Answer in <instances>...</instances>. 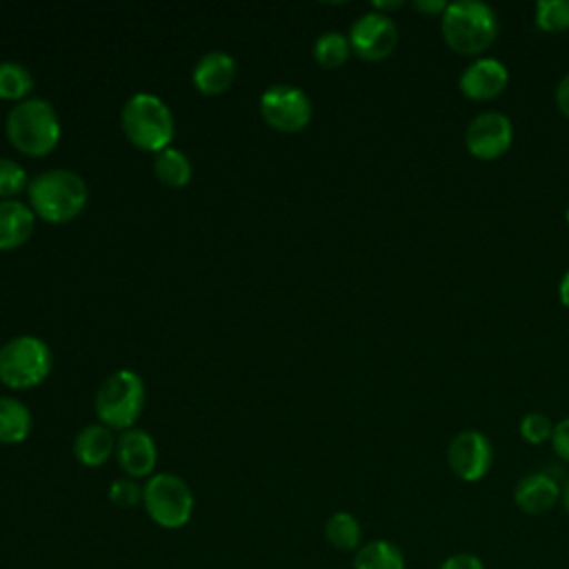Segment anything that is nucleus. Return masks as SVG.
<instances>
[{
  "mask_svg": "<svg viewBox=\"0 0 569 569\" xmlns=\"http://www.w3.org/2000/svg\"><path fill=\"white\" fill-rule=\"evenodd\" d=\"M440 29L453 53L478 56L493 44L498 36V18L485 2L458 0L447 4L440 16Z\"/></svg>",
  "mask_w": 569,
  "mask_h": 569,
  "instance_id": "nucleus-1",
  "label": "nucleus"
},
{
  "mask_svg": "<svg viewBox=\"0 0 569 569\" xmlns=\"http://www.w3.org/2000/svg\"><path fill=\"white\" fill-rule=\"evenodd\" d=\"M31 211L53 224L73 220L87 204V184L67 169H51L29 182Z\"/></svg>",
  "mask_w": 569,
  "mask_h": 569,
  "instance_id": "nucleus-2",
  "label": "nucleus"
},
{
  "mask_svg": "<svg viewBox=\"0 0 569 569\" xmlns=\"http://www.w3.org/2000/svg\"><path fill=\"white\" fill-rule=\"evenodd\" d=\"M9 142L24 156H47L60 140V122L47 100L29 98L18 102L7 116Z\"/></svg>",
  "mask_w": 569,
  "mask_h": 569,
  "instance_id": "nucleus-3",
  "label": "nucleus"
},
{
  "mask_svg": "<svg viewBox=\"0 0 569 569\" xmlns=\"http://www.w3.org/2000/svg\"><path fill=\"white\" fill-rule=\"evenodd\" d=\"M122 131L138 149L162 151L173 138V116L169 107L151 93H136L122 107Z\"/></svg>",
  "mask_w": 569,
  "mask_h": 569,
  "instance_id": "nucleus-4",
  "label": "nucleus"
},
{
  "mask_svg": "<svg viewBox=\"0 0 569 569\" xmlns=\"http://www.w3.org/2000/svg\"><path fill=\"white\" fill-rule=\"evenodd\" d=\"M144 407V385L138 373L120 369L111 373L96 393V413L104 427L129 429Z\"/></svg>",
  "mask_w": 569,
  "mask_h": 569,
  "instance_id": "nucleus-5",
  "label": "nucleus"
},
{
  "mask_svg": "<svg viewBox=\"0 0 569 569\" xmlns=\"http://www.w3.org/2000/svg\"><path fill=\"white\" fill-rule=\"evenodd\" d=\"M147 516L162 529H180L193 516V493L189 485L173 473H156L142 487Z\"/></svg>",
  "mask_w": 569,
  "mask_h": 569,
  "instance_id": "nucleus-6",
  "label": "nucleus"
},
{
  "mask_svg": "<svg viewBox=\"0 0 569 569\" xmlns=\"http://www.w3.org/2000/svg\"><path fill=\"white\" fill-rule=\"evenodd\" d=\"M51 371V351L36 336H18L0 347V380L11 389L42 382Z\"/></svg>",
  "mask_w": 569,
  "mask_h": 569,
  "instance_id": "nucleus-7",
  "label": "nucleus"
},
{
  "mask_svg": "<svg viewBox=\"0 0 569 569\" xmlns=\"http://www.w3.org/2000/svg\"><path fill=\"white\" fill-rule=\"evenodd\" d=\"M260 116L271 129L296 133L311 120V100L298 87L273 84L260 98Z\"/></svg>",
  "mask_w": 569,
  "mask_h": 569,
  "instance_id": "nucleus-8",
  "label": "nucleus"
},
{
  "mask_svg": "<svg viewBox=\"0 0 569 569\" xmlns=\"http://www.w3.org/2000/svg\"><path fill=\"white\" fill-rule=\"evenodd\" d=\"M349 44L351 51L362 60H385L393 53L398 44V27L387 13H365L351 24Z\"/></svg>",
  "mask_w": 569,
  "mask_h": 569,
  "instance_id": "nucleus-9",
  "label": "nucleus"
},
{
  "mask_svg": "<svg viewBox=\"0 0 569 569\" xmlns=\"http://www.w3.org/2000/svg\"><path fill=\"white\" fill-rule=\"evenodd\" d=\"M513 140L511 120L500 111L478 113L465 129V147L478 160H498Z\"/></svg>",
  "mask_w": 569,
  "mask_h": 569,
  "instance_id": "nucleus-10",
  "label": "nucleus"
},
{
  "mask_svg": "<svg viewBox=\"0 0 569 569\" xmlns=\"http://www.w3.org/2000/svg\"><path fill=\"white\" fill-rule=\"evenodd\" d=\"M447 462L453 476L465 482H476L485 478L493 462V449L489 438L476 429H465L456 433L447 449Z\"/></svg>",
  "mask_w": 569,
  "mask_h": 569,
  "instance_id": "nucleus-11",
  "label": "nucleus"
},
{
  "mask_svg": "<svg viewBox=\"0 0 569 569\" xmlns=\"http://www.w3.org/2000/svg\"><path fill=\"white\" fill-rule=\"evenodd\" d=\"M507 84H509V71L496 58H478L462 71L458 80L462 96L476 102H489L498 98Z\"/></svg>",
  "mask_w": 569,
  "mask_h": 569,
  "instance_id": "nucleus-12",
  "label": "nucleus"
},
{
  "mask_svg": "<svg viewBox=\"0 0 569 569\" xmlns=\"http://www.w3.org/2000/svg\"><path fill=\"white\" fill-rule=\"evenodd\" d=\"M116 456L129 478H144L153 471L158 451L153 438L142 429H127L116 442Z\"/></svg>",
  "mask_w": 569,
  "mask_h": 569,
  "instance_id": "nucleus-13",
  "label": "nucleus"
},
{
  "mask_svg": "<svg viewBox=\"0 0 569 569\" xmlns=\"http://www.w3.org/2000/svg\"><path fill=\"white\" fill-rule=\"evenodd\" d=\"M562 496L560 485L549 473H529L513 489V502L520 511L529 516H540L549 511Z\"/></svg>",
  "mask_w": 569,
  "mask_h": 569,
  "instance_id": "nucleus-14",
  "label": "nucleus"
},
{
  "mask_svg": "<svg viewBox=\"0 0 569 569\" xmlns=\"http://www.w3.org/2000/svg\"><path fill=\"white\" fill-rule=\"evenodd\" d=\"M236 78V62L224 51H209L193 69V84L204 96L224 93Z\"/></svg>",
  "mask_w": 569,
  "mask_h": 569,
  "instance_id": "nucleus-15",
  "label": "nucleus"
},
{
  "mask_svg": "<svg viewBox=\"0 0 569 569\" xmlns=\"http://www.w3.org/2000/svg\"><path fill=\"white\" fill-rule=\"evenodd\" d=\"M36 213L20 200H0V251L18 249L33 233Z\"/></svg>",
  "mask_w": 569,
  "mask_h": 569,
  "instance_id": "nucleus-16",
  "label": "nucleus"
},
{
  "mask_svg": "<svg viewBox=\"0 0 569 569\" xmlns=\"http://www.w3.org/2000/svg\"><path fill=\"white\" fill-rule=\"evenodd\" d=\"M116 449L113 433L104 425H89L78 431L73 440V456L84 467L104 465Z\"/></svg>",
  "mask_w": 569,
  "mask_h": 569,
  "instance_id": "nucleus-17",
  "label": "nucleus"
},
{
  "mask_svg": "<svg viewBox=\"0 0 569 569\" xmlns=\"http://www.w3.org/2000/svg\"><path fill=\"white\" fill-rule=\"evenodd\" d=\"M31 431V413L16 398H0V445H18Z\"/></svg>",
  "mask_w": 569,
  "mask_h": 569,
  "instance_id": "nucleus-18",
  "label": "nucleus"
},
{
  "mask_svg": "<svg viewBox=\"0 0 569 569\" xmlns=\"http://www.w3.org/2000/svg\"><path fill=\"white\" fill-rule=\"evenodd\" d=\"M353 569H405V556L389 540H371L356 551Z\"/></svg>",
  "mask_w": 569,
  "mask_h": 569,
  "instance_id": "nucleus-19",
  "label": "nucleus"
},
{
  "mask_svg": "<svg viewBox=\"0 0 569 569\" xmlns=\"http://www.w3.org/2000/svg\"><path fill=\"white\" fill-rule=\"evenodd\" d=\"M325 538L329 540L331 547L340 551H358L362 538L358 518L351 516L349 511H336L325 522Z\"/></svg>",
  "mask_w": 569,
  "mask_h": 569,
  "instance_id": "nucleus-20",
  "label": "nucleus"
},
{
  "mask_svg": "<svg viewBox=\"0 0 569 569\" xmlns=\"http://www.w3.org/2000/svg\"><path fill=\"white\" fill-rule=\"evenodd\" d=\"M156 178L167 187H184L191 180V162L180 149H162L153 160Z\"/></svg>",
  "mask_w": 569,
  "mask_h": 569,
  "instance_id": "nucleus-21",
  "label": "nucleus"
},
{
  "mask_svg": "<svg viewBox=\"0 0 569 569\" xmlns=\"http://www.w3.org/2000/svg\"><path fill=\"white\" fill-rule=\"evenodd\" d=\"M351 53V44L349 38H345L338 31H327L322 36H318V40L313 42V58L318 60V64H322L325 69H338L347 62Z\"/></svg>",
  "mask_w": 569,
  "mask_h": 569,
  "instance_id": "nucleus-22",
  "label": "nucleus"
},
{
  "mask_svg": "<svg viewBox=\"0 0 569 569\" xmlns=\"http://www.w3.org/2000/svg\"><path fill=\"white\" fill-rule=\"evenodd\" d=\"M33 89V78L20 62H0V98L2 100H24Z\"/></svg>",
  "mask_w": 569,
  "mask_h": 569,
  "instance_id": "nucleus-23",
  "label": "nucleus"
},
{
  "mask_svg": "<svg viewBox=\"0 0 569 569\" xmlns=\"http://www.w3.org/2000/svg\"><path fill=\"white\" fill-rule=\"evenodd\" d=\"M533 20L545 33H560L569 29V0H538Z\"/></svg>",
  "mask_w": 569,
  "mask_h": 569,
  "instance_id": "nucleus-24",
  "label": "nucleus"
},
{
  "mask_svg": "<svg viewBox=\"0 0 569 569\" xmlns=\"http://www.w3.org/2000/svg\"><path fill=\"white\" fill-rule=\"evenodd\" d=\"M27 187V171L9 160V158H0V198L2 200H11V196L20 193Z\"/></svg>",
  "mask_w": 569,
  "mask_h": 569,
  "instance_id": "nucleus-25",
  "label": "nucleus"
},
{
  "mask_svg": "<svg viewBox=\"0 0 569 569\" xmlns=\"http://www.w3.org/2000/svg\"><path fill=\"white\" fill-rule=\"evenodd\" d=\"M551 433H553V422L540 411H531L520 420V436L529 445H542L551 438Z\"/></svg>",
  "mask_w": 569,
  "mask_h": 569,
  "instance_id": "nucleus-26",
  "label": "nucleus"
},
{
  "mask_svg": "<svg viewBox=\"0 0 569 569\" xmlns=\"http://www.w3.org/2000/svg\"><path fill=\"white\" fill-rule=\"evenodd\" d=\"M109 500H111L116 507L129 509V507L142 502V487H138V482H136L133 478L113 480L111 487H109Z\"/></svg>",
  "mask_w": 569,
  "mask_h": 569,
  "instance_id": "nucleus-27",
  "label": "nucleus"
},
{
  "mask_svg": "<svg viewBox=\"0 0 569 569\" xmlns=\"http://www.w3.org/2000/svg\"><path fill=\"white\" fill-rule=\"evenodd\" d=\"M551 447L558 458L569 462V418H562L558 425H553Z\"/></svg>",
  "mask_w": 569,
  "mask_h": 569,
  "instance_id": "nucleus-28",
  "label": "nucleus"
},
{
  "mask_svg": "<svg viewBox=\"0 0 569 569\" xmlns=\"http://www.w3.org/2000/svg\"><path fill=\"white\" fill-rule=\"evenodd\" d=\"M440 569H485V565L473 553H453L440 565Z\"/></svg>",
  "mask_w": 569,
  "mask_h": 569,
  "instance_id": "nucleus-29",
  "label": "nucleus"
},
{
  "mask_svg": "<svg viewBox=\"0 0 569 569\" xmlns=\"http://www.w3.org/2000/svg\"><path fill=\"white\" fill-rule=\"evenodd\" d=\"M556 104H558L560 113L569 120V73L556 87Z\"/></svg>",
  "mask_w": 569,
  "mask_h": 569,
  "instance_id": "nucleus-30",
  "label": "nucleus"
},
{
  "mask_svg": "<svg viewBox=\"0 0 569 569\" xmlns=\"http://www.w3.org/2000/svg\"><path fill=\"white\" fill-rule=\"evenodd\" d=\"M449 2H442V0H416L413 2V9L425 13V16H442L445 9H447Z\"/></svg>",
  "mask_w": 569,
  "mask_h": 569,
  "instance_id": "nucleus-31",
  "label": "nucleus"
},
{
  "mask_svg": "<svg viewBox=\"0 0 569 569\" xmlns=\"http://www.w3.org/2000/svg\"><path fill=\"white\" fill-rule=\"evenodd\" d=\"M558 296H560V302L565 307H569V271L562 276L560 280V287H558Z\"/></svg>",
  "mask_w": 569,
  "mask_h": 569,
  "instance_id": "nucleus-32",
  "label": "nucleus"
},
{
  "mask_svg": "<svg viewBox=\"0 0 569 569\" xmlns=\"http://www.w3.org/2000/svg\"><path fill=\"white\" fill-rule=\"evenodd\" d=\"M371 7H373L376 13H382V16H385V11H396V9H400L402 2H400V0H393V2H373Z\"/></svg>",
  "mask_w": 569,
  "mask_h": 569,
  "instance_id": "nucleus-33",
  "label": "nucleus"
},
{
  "mask_svg": "<svg viewBox=\"0 0 569 569\" xmlns=\"http://www.w3.org/2000/svg\"><path fill=\"white\" fill-rule=\"evenodd\" d=\"M560 500H562V505H565V509H567V513H569V480L565 482V487H562V496H560Z\"/></svg>",
  "mask_w": 569,
  "mask_h": 569,
  "instance_id": "nucleus-34",
  "label": "nucleus"
},
{
  "mask_svg": "<svg viewBox=\"0 0 569 569\" xmlns=\"http://www.w3.org/2000/svg\"><path fill=\"white\" fill-rule=\"evenodd\" d=\"M565 218H567V224H569V207H567V213H565Z\"/></svg>",
  "mask_w": 569,
  "mask_h": 569,
  "instance_id": "nucleus-35",
  "label": "nucleus"
}]
</instances>
